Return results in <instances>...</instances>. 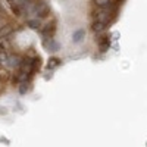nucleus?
<instances>
[{
  "label": "nucleus",
  "mask_w": 147,
  "mask_h": 147,
  "mask_svg": "<svg viewBox=\"0 0 147 147\" xmlns=\"http://www.w3.org/2000/svg\"><path fill=\"white\" fill-rule=\"evenodd\" d=\"M97 44H99V49H100V52L102 53H105V52H107L109 50V37L107 35H103V37H100L99 40H97Z\"/></svg>",
  "instance_id": "1"
},
{
  "label": "nucleus",
  "mask_w": 147,
  "mask_h": 147,
  "mask_svg": "<svg viewBox=\"0 0 147 147\" xmlns=\"http://www.w3.org/2000/svg\"><path fill=\"white\" fill-rule=\"evenodd\" d=\"M106 25H107V22H105V21H94V24H93V31L94 32H102L105 28H106Z\"/></svg>",
  "instance_id": "2"
},
{
  "label": "nucleus",
  "mask_w": 147,
  "mask_h": 147,
  "mask_svg": "<svg viewBox=\"0 0 147 147\" xmlns=\"http://www.w3.org/2000/svg\"><path fill=\"white\" fill-rule=\"evenodd\" d=\"M28 25H31L32 28H40V22L38 21H30Z\"/></svg>",
  "instance_id": "4"
},
{
  "label": "nucleus",
  "mask_w": 147,
  "mask_h": 147,
  "mask_svg": "<svg viewBox=\"0 0 147 147\" xmlns=\"http://www.w3.org/2000/svg\"><path fill=\"white\" fill-rule=\"evenodd\" d=\"M59 62H60V60H59V59H52V60H50V62H49V65H47V68H49V69H53V68H56V66L59 65Z\"/></svg>",
  "instance_id": "3"
}]
</instances>
